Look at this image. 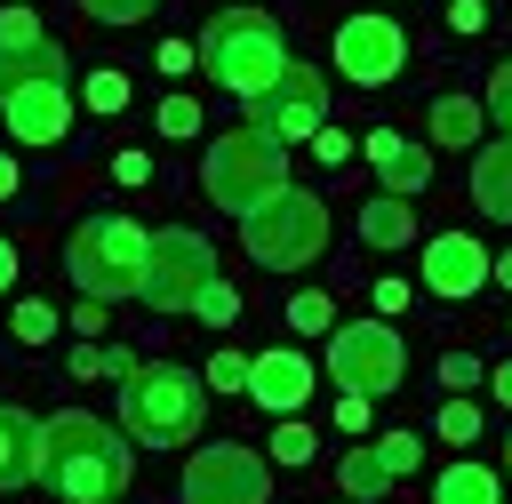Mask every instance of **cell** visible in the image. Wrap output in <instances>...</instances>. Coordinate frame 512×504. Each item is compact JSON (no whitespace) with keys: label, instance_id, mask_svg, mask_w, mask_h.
Wrapping results in <instances>:
<instances>
[{"label":"cell","instance_id":"cell-18","mask_svg":"<svg viewBox=\"0 0 512 504\" xmlns=\"http://www.w3.org/2000/svg\"><path fill=\"white\" fill-rule=\"evenodd\" d=\"M472 200H480V216L512 224V136H504V144H488V152L472 160Z\"/></svg>","mask_w":512,"mask_h":504},{"label":"cell","instance_id":"cell-44","mask_svg":"<svg viewBox=\"0 0 512 504\" xmlns=\"http://www.w3.org/2000/svg\"><path fill=\"white\" fill-rule=\"evenodd\" d=\"M496 400H504V408H512V368H496Z\"/></svg>","mask_w":512,"mask_h":504},{"label":"cell","instance_id":"cell-42","mask_svg":"<svg viewBox=\"0 0 512 504\" xmlns=\"http://www.w3.org/2000/svg\"><path fill=\"white\" fill-rule=\"evenodd\" d=\"M8 280H16V248L0 240V296H8Z\"/></svg>","mask_w":512,"mask_h":504},{"label":"cell","instance_id":"cell-7","mask_svg":"<svg viewBox=\"0 0 512 504\" xmlns=\"http://www.w3.org/2000/svg\"><path fill=\"white\" fill-rule=\"evenodd\" d=\"M216 280V248L200 240V232H184V224H168V232H144V280H136V296L152 304V312H192V296Z\"/></svg>","mask_w":512,"mask_h":504},{"label":"cell","instance_id":"cell-11","mask_svg":"<svg viewBox=\"0 0 512 504\" xmlns=\"http://www.w3.org/2000/svg\"><path fill=\"white\" fill-rule=\"evenodd\" d=\"M400 64H408V32H400L392 16H344V24H336V72H344V80L384 88Z\"/></svg>","mask_w":512,"mask_h":504},{"label":"cell","instance_id":"cell-31","mask_svg":"<svg viewBox=\"0 0 512 504\" xmlns=\"http://www.w3.org/2000/svg\"><path fill=\"white\" fill-rule=\"evenodd\" d=\"M304 456H312V432L304 424H280L272 432V464H304Z\"/></svg>","mask_w":512,"mask_h":504},{"label":"cell","instance_id":"cell-30","mask_svg":"<svg viewBox=\"0 0 512 504\" xmlns=\"http://www.w3.org/2000/svg\"><path fill=\"white\" fill-rule=\"evenodd\" d=\"M240 384H248V360L240 352H216L208 360V392H240Z\"/></svg>","mask_w":512,"mask_h":504},{"label":"cell","instance_id":"cell-40","mask_svg":"<svg viewBox=\"0 0 512 504\" xmlns=\"http://www.w3.org/2000/svg\"><path fill=\"white\" fill-rule=\"evenodd\" d=\"M160 72H192V40H168L160 48Z\"/></svg>","mask_w":512,"mask_h":504},{"label":"cell","instance_id":"cell-37","mask_svg":"<svg viewBox=\"0 0 512 504\" xmlns=\"http://www.w3.org/2000/svg\"><path fill=\"white\" fill-rule=\"evenodd\" d=\"M480 24H488L480 0H456V8H448V32H480Z\"/></svg>","mask_w":512,"mask_h":504},{"label":"cell","instance_id":"cell-14","mask_svg":"<svg viewBox=\"0 0 512 504\" xmlns=\"http://www.w3.org/2000/svg\"><path fill=\"white\" fill-rule=\"evenodd\" d=\"M240 392H256V408L288 416V408L312 400V360H304V352H264V360H248V384H240Z\"/></svg>","mask_w":512,"mask_h":504},{"label":"cell","instance_id":"cell-19","mask_svg":"<svg viewBox=\"0 0 512 504\" xmlns=\"http://www.w3.org/2000/svg\"><path fill=\"white\" fill-rule=\"evenodd\" d=\"M360 240H376V248H400V240H416V216H408V200H400V192L368 200V208H360Z\"/></svg>","mask_w":512,"mask_h":504},{"label":"cell","instance_id":"cell-3","mask_svg":"<svg viewBox=\"0 0 512 504\" xmlns=\"http://www.w3.org/2000/svg\"><path fill=\"white\" fill-rule=\"evenodd\" d=\"M200 184H208V200H216V208L248 216L256 200H272V192L288 184V144H280V136H264V128H232V136H216V144H208Z\"/></svg>","mask_w":512,"mask_h":504},{"label":"cell","instance_id":"cell-23","mask_svg":"<svg viewBox=\"0 0 512 504\" xmlns=\"http://www.w3.org/2000/svg\"><path fill=\"white\" fill-rule=\"evenodd\" d=\"M432 432H440V440H448V448H472V440H480V408H472V400H448V408H440V424H432Z\"/></svg>","mask_w":512,"mask_h":504},{"label":"cell","instance_id":"cell-29","mask_svg":"<svg viewBox=\"0 0 512 504\" xmlns=\"http://www.w3.org/2000/svg\"><path fill=\"white\" fill-rule=\"evenodd\" d=\"M16 336H24V344H48V336H56V312H48V304H16Z\"/></svg>","mask_w":512,"mask_h":504},{"label":"cell","instance_id":"cell-41","mask_svg":"<svg viewBox=\"0 0 512 504\" xmlns=\"http://www.w3.org/2000/svg\"><path fill=\"white\" fill-rule=\"evenodd\" d=\"M72 328H80V336H96V328H104V304H96V296H88V304H72Z\"/></svg>","mask_w":512,"mask_h":504},{"label":"cell","instance_id":"cell-35","mask_svg":"<svg viewBox=\"0 0 512 504\" xmlns=\"http://www.w3.org/2000/svg\"><path fill=\"white\" fill-rule=\"evenodd\" d=\"M376 456H384L392 472H408V464H416V432H392V440H376Z\"/></svg>","mask_w":512,"mask_h":504},{"label":"cell","instance_id":"cell-8","mask_svg":"<svg viewBox=\"0 0 512 504\" xmlns=\"http://www.w3.org/2000/svg\"><path fill=\"white\" fill-rule=\"evenodd\" d=\"M400 368H408V352H400L392 320H352V328L328 336V376H336L344 392H360V400H368V392H392Z\"/></svg>","mask_w":512,"mask_h":504},{"label":"cell","instance_id":"cell-6","mask_svg":"<svg viewBox=\"0 0 512 504\" xmlns=\"http://www.w3.org/2000/svg\"><path fill=\"white\" fill-rule=\"evenodd\" d=\"M64 272H72V288L96 296V304L136 296V280H144V232H136L128 216H88V224L72 232V248H64Z\"/></svg>","mask_w":512,"mask_h":504},{"label":"cell","instance_id":"cell-1","mask_svg":"<svg viewBox=\"0 0 512 504\" xmlns=\"http://www.w3.org/2000/svg\"><path fill=\"white\" fill-rule=\"evenodd\" d=\"M40 480L64 496V504H112L128 488V440L80 408L48 416L40 424Z\"/></svg>","mask_w":512,"mask_h":504},{"label":"cell","instance_id":"cell-17","mask_svg":"<svg viewBox=\"0 0 512 504\" xmlns=\"http://www.w3.org/2000/svg\"><path fill=\"white\" fill-rule=\"evenodd\" d=\"M40 480V424L24 408H0V488Z\"/></svg>","mask_w":512,"mask_h":504},{"label":"cell","instance_id":"cell-15","mask_svg":"<svg viewBox=\"0 0 512 504\" xmlns=\"http://www.w3.org/2000/svg\"><path fill=\"white\" fill-rule=\"evenodd\" d=\"M368 168H376V176H384V192H400V200L432 184L424 144H408V136H392V128H376V136H368Z\"/></svg>","mask_w":512,"mask_h":504},{"label":"cell","instance_id":"cell-9","mask_svg":"<svg viewBox=\"0 0 512 504\" xmlns=\"http://www.w3.org/2000/svg\"><path fill=\"white\" fill-rule=\"evenodd\" d=\"M184 504H272V472H264L256 448L216 440L184 464Z\"/></svg>","mask_w":512,"mask_h":504},{"label":"cell","instance_id":"cell-36","mask_svg":"<svg viewBox=\"0 0 512 504\" xmlns=\"http://www.w3.org/2000/svg\"><path fill=\"white\" fill-rule=\"evenodd\" d=\"M0 40L16 48V40H40V24H32V8H0Z\"/></svg>","mask_w":512,"mask_h":504},{"label":"cell","instance_id":"cell-43","mask_svg":"<svg viewBox=\"0 0 512 504\" xmlns=\"http://www.w3.org/2000/svg\"><path fill=\"white\" fill-rule=\"evenodd\" d=\"M8 192H16V160L0 152V200H8Z\"/></svg>","mask_w":512,"mask_h":504},{"label":"cell","instance_id":"cell-13","mask_svg":"<svg viewBox=\"0 0 512 504\" xmlns=\"http://www.w3.org/2000/svg\"><path fill=\"white\" fill-rule=\"evenodd\" d=\"M480 280H488V248H480L472 232L424 240V288H432V296H472Z\"/></svg>","mask_w":512,"mask_h":504},{"label":"cell","instance_id":"cell-4","mask_svg":"<svg viewBox=\"0 0 512 504\" xmlns=\"http://www.w3.org/2000/svg\"><path fill=\"white\" fill-rule=\"evenodd\" d=\"M240 240H248V256H256L264 272H296V264H312V256L328 248V208H320L312 192L280 184L272 200H256V208L240 216Z\"/></svg>","mask_w":512,"mask_h":504},{"label":"cell","instance_id":"cell-38","mask_svg":"<svg viewBox=\"0 0 512 504\" xmlns=\"http://www.w3.org/2000/svg\"><path fill=\"white\" fill-rule=\"evenodd\" d=\"M112 176H120V184H144V176H152V160H144V152H120V160H112Z\"/></svg>","mask_w":512,"mask_h":504},{"label":"cell","instance_id":"cell-27","mask_svg":"<svg viewBox=\"0 0 512 504\" xmlns=\"http://www.w3.org/2000/svg\"><path fill=\"white\" fill-rule=\"evenodd\" d=\"M192 312H200V320H216V328H224V320H232V312H240V296H232V288H224V280H208V288H200V296H192Z\"/></svg>","mask_w":512,"mask_h":504},{"label":"cell","instance_id":"cell-20","mask_svg":"<svg viewBox=\"0 0 512 504\" xmlns=\"http://www.w3.org/2000/svg\"><path fill=\"white\" fill-rule=\"evenodd\" d=\"M432 504H496V472L488 464H448L440 488H432Z\"/></svg>","mask_w":512,"mask_h":504},{"label":"cell","instance_id":"cell-34","mask_svg":"<svg viewBox=\"0 0 512 504\" xmlns=\"http://www.w3.org/2000/svg\"><path fill=\"white\" fill-rule=\"evenodd\" d=\"M440 384H448V392L480 384V360H472V352H448V360H440Z\"/></svg>","mask_w":512,"mask_h":504},{"label":"cell","instance_id":"cell-24","mask_svg":"<svg viewBox=\"0 0 512 504\" xmlns=\"http://www.w3.org/2000/svg\"><path fill=\"white\" fill-rule=\"evenodd\" d=\"M128 104V72H88V112H120Z\"/></svg>","mask_w":512,"mask_h":504},{"label":"cell","instance_id":"cell-22","mask_svg":"<svg viewBox=\"0 0 512 504\" xmlns=\"http://www.w3.org/2000/svg\"><path fill=\"white\" fill-rule=\"evenodd\" d=\"M480 120H488V112H480L472 96H440V104H432V136H440V144H472Z\"/></svg>","mask_w":512,"mask_h":504},{"label":"cell","instance_id":"cell-26","mask_svg":"<svg viewBox=\"0 0 512 504\" xmlns=\"http://www.w3.org/2000/svg\"><path fill=\"white\" fill-rule=\"evenodd\" d=\"M80 8H88L96 24H144V16L160 8V0H80Z\"/></svg>","mask_w":512,"mask_h":504},{"label":"cell","instance_id":"cell-2","mask_svg":"<svg viewBox=\"0 0 512 504\" xmlns=\"http://www.w3.org/2000/svg\"><path fill=\"white\" fill-rule=\"evenodd\" d=\"M200 64H208V80H224L232 96H264V88L280 80V64H288V40H280V24H272L264 8H224V16H208V32H200Z\"/></svg>","mask_w":512,"mask_h":504},{"label":"cell","instance_id":"cell-16","mask_svg":"<svg viewBox=\"0 0 512 504\" xmlns=\"http://www.w3.org/2000/svg\"><path fill=\"white\" fill-rule=\"evenodd\" d=\"M40 80H64V48L40 32V40H0V96H16V88H40Z\"/></svg>","mask_w":512,"mask_h":504},{"label":"cell","instance_id":"cell-21","mask_svg":"<svg viewBox=\"0 0 512 504\" xmlns=\"http://www.w3.org/2000/svg\"><path fill=\"white\" fill-rule=\"evenodd\" d=\"M336 480H344V496H384V488H392L400 472H392V464H384L376 448H352V456L336 464Z\"/></svg>","mask_w":512,"mask_h":504},{"label":"cell","instance_id":"cell-46","mask_svg":"<svg viewBox=\"0 0 512 504\" xmlns=\"http://www.w3.org/2000/svg\"><path fill=\"white\" fill-rule=\"evenodd\" d=\"M504 464H512V440H504Z\"/></svg>","mask_w":512,"mask_h":504},{"label":"cell","instance_id":"cell-39","mask_svg":"<svg viewBox=\"0 0 512 504\" xmlns=\"http://www.w3.org/2000/svg\"><path fill=\"white\" fill-rule=\"evenodd\" d=\"M336 424H344V432H360V424H368V400H360V392H344V400H336Z\"/></svg>","mask_w":512,"mask_h":504},{"label":"cell","instance_id":"cell-28","mask_svg":"<svg viewBox=\"0 0 512 504\" xmlns=\"http://www.w3.org/2000/svg\"><path fill=\"white\" fill-rule=\"evenodd\" d=\"M192 128H200V104L192 96H168L160 104V136H192Z\"/></svg>","mask_w":512,"mask_h":504},{"label":"cell","instance_id":"cell-12","mask_svg":"<svg viewBox=\"0 0 512 504\" xmlns=\"http://www.w3.org/2000/svg\"><path fill=\"white\" fill-rule=\"evenodd\" d=\"M0 120H8L16 144H56V136L72 128V96H64V80H40V88L0 96Z\"/></svg>","mask_w":512,"mask_h":504},{"label":"cell","instance_id":"cell-33","mask_svg":"<svg viewBox=\"0 0 512 504\" xmlns=\"http://www.w3.org/2000/svg\"><path fill=\"white\" fill-rule=\"evenodd\" d=\"M304 144H312V152H320L328 168H336V160H352V136H344V128H328V120H320V128H312Z\"/></svg>","mask_w":512,"mask_h":504},{"label":"cell","instance_id":"cell-45","mask_svg":"<svg viewBox=\"0 0 512 504\" xmlns=\"http://www.w3.org/2000/svg\"><path fill=\"white\" fill-rule=\"evenodd\" d=\"M488 272H496V280H504V288H512V256H496V264H488Z\"/></svg>","mask_w":512,"mask_h":504},{"label":"cell","instance_id":"cell-5","mask_svg":"<svg viewBox=\"0 0 512 504\" xmlns=\"http://www.w3.org/2000/svg\"><path fill=\"white\" fill-rule=\"evenodd\" d=\"M120 424L144 448H176L200 432V376L184 368H128L120 376Z\"/></svg>","mask_w":512,"mask_h":504},{"label":"cell","instance_id":"cell-10","mask_svg":"<svg viewBox=\"0 0 512 504\" xmlns=\"http://www.w3.org/2000/svg\"><path fill=\"white\" fill-rule=\"evenodd\" d=\"M320 120H328V88H320L312 64H280V80H272L264 96H248V128H264V136H280V144L312 136Z\"/></svg>","mask_w":512,"mask_h":504},{"label":"cell","instance_id":"cell-25","mask_svg":"<svg viewBox=\"0 0 512 504\" xmlns=\"http://www.w3.org/2000/svg\"><path fill=\"white\" fill-rule=\"evenodd\" d=\"M288 328H304V336H320V328H328V296H320V288H304V296H288Z\"/></svg>","mask_w":512,"mask_h":504},{"label":"cell","instance_id":"cell-32","mask_svg":"<svg viewBox=\"0 0 512 504\" xmlns=\"http://www.w3.org/2000/svg\"><path fill=\"white\" fill-rule=\"evenodd\" d=\"M480 112H496V120H504V136H512V56L496 64V80H488V104H480Z\"/></svg>","mask_w":512,"mask_h":504}]
</instances>
